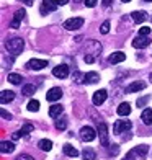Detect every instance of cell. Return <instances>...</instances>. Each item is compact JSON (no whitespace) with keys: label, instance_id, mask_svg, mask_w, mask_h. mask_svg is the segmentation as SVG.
I'll use <instances>...</instances> for the list:
<instances>
[{"label":"cell","instance_id":"1f68e13d","mask_svg":"<svg viewBox=\"0 0 152 160\" xmlns=\"http://www.w3.org/2000/svg\"><path fill=\"white\" fill-rule=\"evenodd\" d=\"M56 128L57 129H59V131H64V129H66L67 128V121L66 119H56Z\"/></svg>","mask_w":152,"mask_h":160},{"label":"cell","instance_id":"8fae6325","mask_svg":"<svg viewBox=\"0 0 152 160\" xmlns=\"http://www.w3.org/2000/svg\"><path fill=\"white\" fill-rule=\"evenodd\" d=\"M149 44H150V39L147 38V36H137V38L133 41V46L134 48H139V49L147 48Z\"/></svg>","mask_w":152,"mask_h":160},{"label":"cell","instance_id":"44dd1931","mask_svg":"<svg viewBox=\"0 0 152 160\" xmlns=\"http://www.w3.org/2000/svg\"><path fill=\"white\" fill-rule=\"evenodd\" d=\"M134 150H136V154L139 155L141 158H146L147 157V152H149V145L141 144V145H137V147H134Z\"/></svg>","mask_w":152,"mask_h":160},{"label":"cell","instance_id":"4dcf8cb0","mask_svg":"<svg viewBox=\"0 0 152 160\" xmlns=\"http://www.w3.org/2000/svg\"><path fill=\"white\" fill-rule=\"evenodd\" d=\"M38 110H39V101L38 100H31L30 103H28V111L34 113V111H38Z\"/></svg>","mask_w":152,"mask_h":160},{"label":"cell","instance_id":"d590c367","mask_svg":"<svg viewBox=\"0 0 152 160\" xmlns=\"http://www.w3.org/2000/svg\"><path fill=\"white\" fill-rule=\"evenodd\" d=\"M97 2H98V0H84L85 7H90V8H93V7L97 5Z\"/></svg>","mask_w":152,"mask_h":160},{"label":"cell","instance_id":"277c9868","mask_svg":"<svg viewBox=\"0 0 152 160\" xmlns=\"http://www.w3.org/2000/svg\"><path fill=\"white\" fill-rule=\"evenodd\" d=\"M98 136H100V144L103 147L110 145V139H108V126L105 122H98Z\"/></svg>","mask_w":152,"mask_h":160},{"label":"cell","instance_id":"7bdbcfd3","mask_svg":"<svg viewBox=\"0 0 152 160\" xmlns=\"http://www.w3.org/2000/svg\"><path fill=\"white\" fill-rule=\"evenodd\" d=\"M101 2H103V5H105V7H108V5H111L113 0H101Z\"/></svg>","mask_w":152,"mask_h":160},{"label":"cell","instance_id":"bcb514c9","mask_svg":"<svg viewBox=\"0 0 152 160\" xmlns=\"http://www.w3.org/2000/svg\"><path fill=\"white\" fill-rule=\"evenodd\" d=\"M149 78H150V82H152V74H150V75H149Z\"/></svg>","mask_w":152,"mask_h":160},{"label":"cell","instance_id":"2e32d148","mask_svg":"<svg viewBox=\"0 0 152 160\" xmlns=\"http://www.w3.org/2000/svg\"><path fill=\"white\" fill-rule=\"evenodd\" d=\"M146 88V83L144 82H133L129 87H126V92L128 93H134V92H141Z\"/></svg>","mask_w":152,"mask_h":160},{"label":"cell","instance_id":"5bb4252c","mask_svg":"<svg viewBox=\"0 0 152 160\" xmlns=\"http://www.w3.org/2000/svg\"><path fill=\"white\" fill-rule=\"evenodd\" d=\"M126 59V54L121 52V51H116V52H113L110 57H108V61H110L111 64H119Z\"/></svg>","mask_w":152,"mask_h":160},{"label":"cell","instance_id":"484cf974","mask_svg":"<svg viewBox=\"0 0 152 160\" xmlns=\"http://www.w3.org/2000/svg\"><path fill=\"white\" fill-rule=\"evenodd\" d=\"M38 147H39L41 150H44V152H49L51 149H53V142L48 141V139H41V141L38 142Z\"/></svg>","mask_w":152,"mask_h":160},{"label":"cell","instance_id":"ab89813d","mask_svg":"<svg viewBox=\"0 0 152 160\" xmlns=\"http://www.w3.org/2000/svg\"><path fill=\"white\" fill-rule=\"evenodd\" d=\"M2 118H5V119H12V114H10V113H7L5 110H2Z\"/></svg>","mask_w":152,"mask_h":160},{"label":"cell","instance_id":"74e56055","mask_svg":"<svg viewBox=\"0 0 152 160\" xmlns=\"http://www.w3.org/2000/svg\"><path fill=\"white\" fill-rule=\"evenodd\" d=\"M134 155H136V150L133 149L131 152H128V155L124 157V160H134Z\"/></svg>","mask_w":152,"mask_h":160},{"label":"cell","instance_id":"3957f363","mask_svg":"<svg viewBox=\"0 0 152 160\" xmlns=\"http://www.w3.org/2000/svg\"><path fill=\"white\" fill-rule=\"evenodd\" d=\"M129 129H131V121H129V119H118L113 124V132L114 134L126 132V131H129Z\"/></svg>","mask_w":152,"mask_h":160},{"label":"cell","instance_id":"9c48e42d","mask_svg":"<svg viewBox=\"0 0 152 160\" xmlns=\"http://www.w3.org/2000/svg\"><path fill=\"white\" fill-rule=\"evenodd\" d=\"M61 97H62V90L59 88V87H53V88L46 93L48 101H57V100H61Z\"/></svg>","mask_w":152,"mask_h":160},{"label":"cell","instance_id":"f6af8a7d","mask_svg":"<svg viewBox=\"0 0 152 160\" xmlns=\"http://www.w3.org/2000/svg\"><path fill=\"white\" fill-rule=\"evenodd\" d=\"M121 2H124V3H128V2H131V0H121Z\"/></svg>","mask_w":152,"mask_h":160},{"label":"cell","instance_id":"30bf717a","mask_svg":"<svg viewBox=\"0 0 152 160\" xmlns=\"http://www.w3.org/2000/svg\"><path fill=\"white\" fill-rule=\"evenodd\" d=\"M106 97H108V93H106V90H103V88H101V90H98V92H95V93H93V98H92L93 105L100 106L101 103H105Z\"/></svg>","mask_w":152,"mask_h":160},{"label":"cell","instance_id":"52a82bcc","mask_svg":"<svg viewBox=\"0 0 152 160\" xmlns=\"http://www.w3.org/2000/svg\"><path fill=\"white\" fill-rule=\"evenodd\" d=\"M44 67H48V61L44 59H30L26 62V69L30 70H41Z\"/></svg>","mask_w":152,"mask_h":160},{"label":"cell","instance_id":"603a6c76","mask_svg":"<svg viewBox=\"0 0 152 160\" xmlns=\"http://www.w3.org/2000/svg\"><path fill=\"white\" fill-rule=\"evenodd\" d=\"M100 80V75L97 72H89V74H85V83H97Z\"/></svg>","mask_w":152,"mask_h":160},{"label":"cell","instance_id":"d6a6232c","mask_svg":"<svg viewBox=\"0 0 152 160\" xmlns=\"http://www.w3.org/2000/svg\"><path fill=\"white\" fill-rule=\"evenodd\" d=\"M100 31L103 34H106L108 31H110V21H103V25L100 26Z\"/></svg>","mask_w":152,"mask_h":160},{"label":"cell","instance_id":"ee69618b","mask_svg":"<svg viewBox=\"0 0 152 160\" xmlns=\"http://www.w3.org/2000/svg\"><path fill=\"white\" fill-rule=\"evenodd\" d=\"M110 152H111V154H118V147H113Z\"/></svg>","mask_w":152,"mask_h":160},{"label":"cell","instance_id":"b9f144b4","mask_svg":"<svg viewBox=\"0 0 152 160\" xmlns=\"http://www.w3.org/2000/svg\"><path fill=\"white\" fill-rule=\"evenodd\" d=\"M21 2H25V3L28 5V7H31V5L34 3V0H21Z\"/></svg>","mask_w":152,"mask_h":160},{"label":"cell","instance_id":"5b68a950","mask_svg":"<svg viewBox=\"0 0 152 160\" xmlns=\"http://www.w3.org/2000/svg\"><path fill=\"white\" fill-rule=\"evenodd\" d=\"M82 25H84V18H69L64 21V28L69 31L79 30V28H82Z\"/></svg>","mask_w":152,"mask_h":160},{"label":"cell","instance_id":"4fadbf2b","mask_svg":"<svg viewBox=\"0 0 152 160\" xmlns=\"http://www.w3.org/2000/svg\"><path fill=\"white\" fill-rule=\"evenodd\" d=\"M13 150H15V144L13 142H8V141L0 142V152H2V154H12Z\"/></svg>","mask_w":152,"mask_h":160},{"label":"cell","instance_id":"f546056e","mask_svg":"<svg viewBox=\"0 0 152 160\" xmlns=\"http://www.w3.org/2000/svg\"><path fill=\"white\" fill-rule=\"evenodd\" d=\"M74 82L75 83H85V74H82V72H79V70H75L74 72Z\"/></svg>","mask_w":152,"mask_h":160},{"label":"cell","instance_id":"60d3db41","mask_svg":"<svg viewBox=\"0 0 152 160\" xmlns=\"http://www.w3.org/2000/svg\"><path fill=\"white\" fill-rule=\"evenodd\" d=\"M54 2H56L57 5H66V3L69 2V0H54Z\"/></svg>","mask_w":152,"mask_h":160},{"label":"cell","instance_id":"cb8c5ba5","mask_svg":"<svg viewBox=\"0 0 152 160\" xmlns=\"http://www.w3.org/2000/svg\"><path fill=\"white\" fill-rule=\"evenodd\" d=\"M82 155H84V158H85V160H95V158H97L95 150L90 149V147H85V149H84V152H82Z\"/></svg>","mask_w":152,"mask_h":160},{"label":"cell","instance_id":"83f0119b","mask_svg":"<svg viewBox=\"0 0 152 160\" xmlns=\"http://www.w3.org/2000/svg\"><path fill=\"white\" fill-rule=\"evenodd\" d=\"M33 131H34V126L28 122V124H25L23 128H21V129L18 131V134H20V137H21V136H28L30 132H33Z\"/></svg>","mask_w":152,"mask_h":160},{"label":"cell","instance_id":"7a4b0ae2","mask_svg":"<svg viewBox=\"0 0 152 160\" xmlns=\"http://www.w3.org/2000/svg\"><path fill=\"white\" fill-rule=\"evenodd\" d=\"M101 52V44L95 39H89L87 41V54L85 56H92V57H97Z\"/></svg>","mask_w":152,"mask_h":160},{"label":"cell","instance_id":"ffe728a7","mask_svg":"<svg viewBox=\"0 0 152 160\" xmlns=\"http://www.w3.org/2000/svg\"><path fill=\"white\" fill-rule=\"evenodd\" d=\"M62 111H64V108L61 105H53L49 108V116L51 118H59V116L62 114Z\"/></svg>","mask_w":152,"mask_h":160},{"label":"cell","instance_id":"ac0fdd59","mask_svg":"<svg viewBox=\"0 0 152 160\" xmlns=\"http://www.w3.org/2000/svg\"><path fill=\"white\" fill-rule=\"evenodd\" d=\"M131 17H133V20L136 21V23H144V21H146L147 20V13L146 12H139V10H137V12H133L131 13Z\"/></svg>","mask_w":152,"mask_h":160},{"label":"cell","instance_id":"7402d4cb","mask_svg":"<svg viewBox=\"0 0 152 160\" xmlns=\"http://www.w3.org/2000/svg\"><path fill=\"white\" fill-rule=\"evenodd\" d=\"M62 150H64V154H66L67 157H77L79 155V150L75 149V147H72L70 144H66L62 147Z\"/></svg>","mask_w":152,"mask_h":160},{"label":"cell","instance_id":"7dc6e473","mask_svg":"<svg viewBox=\"0 0 152 160\" xmlns=\"http://www.w3.org/2000/svg\"><path fill=\"white\" fill-rule=\"evenodd\" d=\"M144 2H152V0H144Z\"/></svg>","mask_w":152,"mask_h":160},{"label":"cell","instance_id":"d4e9b609","mask_svg":"<svg viewBox=\"0 0 152 160\" xmlns=\"http://www.w3.org/2000/svg\"><path fill=\"white\" fill-rule=\"evenodd\" d=\"M129 113H131V106H129V103H121L118 106V114L119 116H128Z\"/></svg>","mask_w":152,"mask_h":160},{"label":"cell","instance_id":"ba28073f","mask_svg":"<svg viewBox=\"0 0 152 160\" xmlns=\"http://www.w3.org/2000/svg\"><path fill=\"white\" fill-rule=\"evenodd\" d=\"M53 75L57 77V78H66L69 75V67L66 64H61V65H57V67L53 69Z\"/></svg>","mask_w":152,"mask_h":160},{"label":"cell","instance_id":"7c38bea8","mask_svg":"<svg viewBox=\"0 0 152 160\" xmlns=\"http://www.w3.org/2000/svg\"><path fill=\"white\" fill-rule=\"evenodd\" d=\"M13 98H15V92H12V90H3L0 93V103L2 105L10 103V101H13Z\"/></svg>","mask_w":152,"mask_h":160},{"label":"cell","instance_id":"f1b7e54d","mask_svg":"<svg viewBox=\"0 0 152 160\" xmlns=\"http://www.w3.org/2000/svg\"><path fill=\"white\" fill-rule=\"evenodd\" d=\"M34 92H36V87L34 85H25L23 90H21V93H23L25 97H31Z\"/></svg>","mask_w":152,"mask_h":160},{"label":"cell","instance_id":"e0dca14e","mask_svg":"<svg viewBox=\"0 0 152 160\" xmlns=\"http://www.w3.org/2000/svg\"><path fill=\"white\" fill-rule=\"evenodd\" d=\"M25 15H26V13H25L23 8L17 10V12H15V17H13V21H12V28H18V26H20V21L25 18Z\"/></svg>","mask_w":152,"mask_h":160},{"label":"cell","instance_id":"d6986e66","mask_svg":"<svg viewBox=\"0 0 152 160\" xmlns=\"http://www.w3.org/2000/svg\"><path fill=\"white\" fill-rule=\"evenodd\" d=\"M141 119H142L144 124H147V126L152 124V110H150V108H147V110H144L141 113Z\"/></svg>","mask_w":152,"mask_h":160},{"label":"cell","instance_id":"f35d334b","mask_svg":"<svg viewBox=\"0 0 152 160\" xmlns=\"http://www.w3.org/2000/svg\"><path fill=\"white\" fill-rule=\"evenodd\" d=\"M84 61L87 64H92V62H95V57H92V56H84Z\"/></svg>","mask_w":152,"mask_h":160},{"label":"cell","instance_id":"8992f818","mask_svg":"<svg viewBox=\"0 0 152 160\" xmlns=\"http://www.w3.org/2000/svg\"><path fill=\"white\" fill-rule=\"evenodd\" d=\"M80 137H82V141H85V142H92L97 137V132H95V129H93V128L84 126L80 129Z\"/></svg>","mask_w":152,"mask_h":160},{"label":"cell","instance_id":"836d02e7","mask_svg":"<svg viewBox=\"0 0 152 160\" xmlns=\"http://www.w3.org/2000/svg\"><path fill=\"white\" fill-rule=\"evenodd\" d=\"M150 33V28L149 26H142L141 30H139V36H149Z\"/></svg>","mask_w":152,"mask_h":160},{"label":"cell","instance_id":"e575fe53","mask_svg":"<svg viewBox=\"0 0 152 160\" xmlns=\"http://www.w3.org/2000/svg\"><path fill=\"white\" fill-rule=\"evenodd\" d=\"M149 100H150V97H144V98H139V100H137V106H144V105H146Z\"/></svg>","mask_w":152,"mask_h":160},{"label":"cell","instance_id":"8d00e7d4","mask_svg":"<svg viewBox=\"0 0 152 160\" xmlns=\"http://www.w3.org/2000/svg\"><path fill=\"white\" fill-rule=\"evenodd\" d=\"M15 160H34L31 155H28V154H21V155H18Z\"/></svg>","mask_w":152,"mask_h":160},{"label":"cell","instance_id":"6da1fadb","mask_svg":"<svg viewBox=\"0 0 152 160\" xmlns=\"http://www.w3.org/2000/svg\"><path fill=\"white\" fill-rule=\"evenodd\" d=\"M5 48H7V51H8L10 54L18 56L21 51H23V48H25V41L21 39V38H12V39H7Z\"/></svg>","mask_w":152,"mask_h":160},{"label":"cell","instance_id":"9a60e30c","mask_svg":"<svg viewBox=\"0 0 152 160\" xmlns=\"http://www.w3.org/2000/svg\"><path fill=\"white\" fill-rule=\"evenodd\" d=\"M57 8V3L54 0H43V7H41V13H46L48 12H54Z\"/></svg>","mask_w":152,"mask_h":160},{"label":"cell","instance_id":"4316f807","mask_svg":"<svg viewBox=\"0 0 152 160\" xmlns=\"http://www.w3.org/2000/svg\"><path fill=\"white\" fill-rule=\"evenodd\" d=\"M7 80H8L10 83H13V85H20L21 80H23V77L18 75V74H8L7 75Z\"/></svg>","mask_w":152,"mask_h":160}]
</instances>
